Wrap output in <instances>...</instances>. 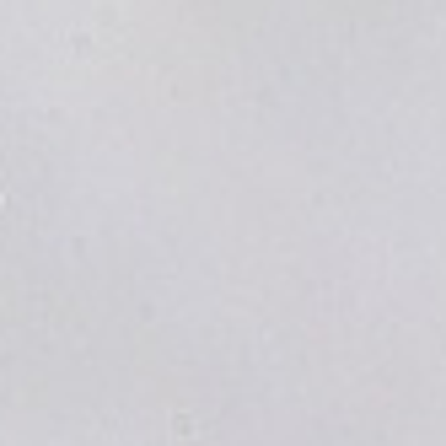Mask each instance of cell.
<instances>
[{
	"instance_id": "6da1fadb",
	"label": "cell",
	"mask_w": 446,
	"mask_h": 446,
	"mask_svg": "<svg viewBox=\"0 0 446 446\" xmlns=\"http://www.w3.org/2000/svg\"><path fill=\"white\" fill-rule=\"evenodd\" d=\"M0 205H6V199H0Z\"/></svg>"
}]
</instances>
